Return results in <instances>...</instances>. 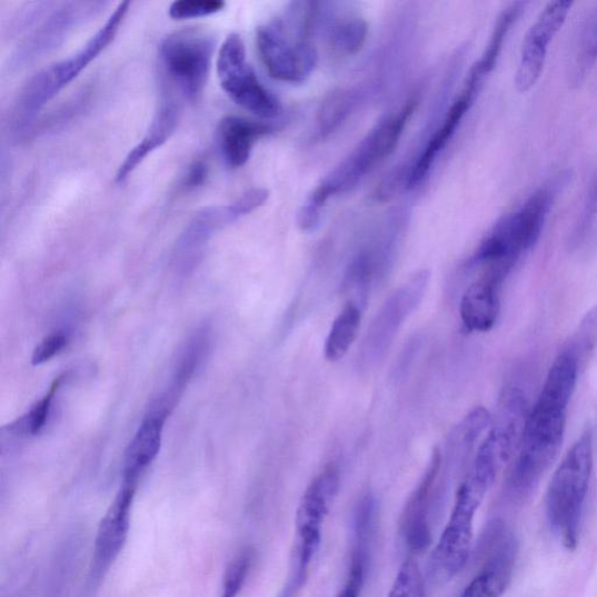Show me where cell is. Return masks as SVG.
<instances>
[{"label": "cell", "instance_id": "17", "mask_svg": "<svg viewBox=\"0 0 597 597\" xmlns=\"http://www.w3.org/2000/svg\"><path fill=\"white\" fill-rule=\"evenodd\" d=\"M485 80L470 70L466 86L460 97L448 110L445 121L429 138L427 146L418 159L411 165L409 189L416 188L428 176L432 165L456 133L467 111L472 106L481 90Z\"/></svg>", "mask_w": 597, "mask_h": 597}, {"label": "cell", "instance_id": "33", "mask_svg": "<svg viewBox=\"0 0 597 597\" xmlns=\"http://www.w3.org/2000/svg\"><path fill=\"white\" fill-rule=\"evenodd\" d=\"M68 344V337L63 332H54L44 338L36 348L32 356V364L40 366L52 360L54 356L62 351Z\"/></svg>", "mask_w": 597, "mask_h": 597}, {"label": "cell", "instance_id": "2", "mask_svg": "<svg viewBox=\"0 0 597 597\" xmlns=\"http://www.w3.org/2000/svg\"><path fill=\"white\" fill-rule=\"evenodd\" d=\"M555 187H540L519 209L501 218L470 258L469 267L507 279L520 257L537 245L556 198Z\"/></svg>", "mask_w": 597, "mask_h": 597}, {"label": "cell", "instance_id": "10", "mask_svg": "<svg viewBox=\"0 0 597 597\" xmlns=\"http://www.w3.org/2000/svg\"><path fill=\"white\" fill-rule=\"evenodd\" d=\"M428 282L429 272L419 271L402 283L381 306L362 345V366L371 368L386 356L401 326L420 305Z\"/></svg>", "mask_w": 597, "mask_h": 597}, {"label": "cell", "instance_id": "34", "mask_svg": "<svg viewBox=\"0 0 597 597\" xmlns=\"http://www.w3.org/2000/svg\"><path fill=\"white\" fill-rule=\"evenodd\" d=\"M597 60V8L590 16L581 40L580 67L586 69Z\"/></svg>", "mask_w": 597, "mask_h": 597}, {"label": "cell", "instance_id": "30", "mask_svg": "<svg viewBox=\"0 0 597 597\" xmlns=\"http://www.w3.org/2000/svg\"><path fill=\"white\" fill-rule=\"evenodd\" d=\"M576 351L579 361L587 360L597 346V305L588 310L575 337L567 345Z\"/></svg>", "mask_w": 597, "mask_h": 597}, {"label": "cell", "instance_id": "28", "mask_svg": "<svg viewBox=\"0 0 597 597\" xmlns=\"http://www.w3.org/2000/svg\"><path fill=\"white\" fill-rule=\"evenodd\" d=\"M255 560L252 548H245L228 565L220 597H237L241 593Z\"/></svg>", "mask_w": 597, "mask_h": 597}, {"label": "cell", "instance_id": "24", "mask_svg": "<svg viewBox=\"0 0 597 597\" xmlns=\"http://www.w3.org/2000/svg\"><path fill=\"white\" fill-rule=\"evenodd\" d=\"M357 102V93L340 89L332 91L324 101L318 113V133L328 137L348 118Z\"/></svg>", "mask_w": 597, "mask_h": 597}, {"label": "cell", "instance_id": "22", "mask_svg": "<svg viewBox=\"0 0 597 597\" xmlns=\"http://www.w3.org/2000/svg\"><path fill=\"white\" fill-rule=\"evenodd\" d=\"M364 309L347 302L339 316L334 320L326 342L325 357L329 362H338L347 355L360 330Z\"/></svg>", "mask_w": 597, "mask_h": 597}, {"label": "cell", "instance_id": "16", "mask_svg": "<svg viewBox=\"0 0 597 597\" xmlns=\"http://www.w3.org/2000/svg\"><path fill=\"white\" fill-rule=\"evenodd\" d=\"M441 468V451L436 448L421 480L408 501H406L401 515L400 530L404 541L410 551L416 555L427 551L432 544V533L431 527H429L428 516Z\"/></svg>", "mask_w": 597, "mask_h": 597}, {"label": "cell", "instance_id": "7", "mask_svg": "<svg viewBox=\"0 0 597 597\" xmlns=\"http://www.w3.org/2000/svg\"><path fill=\"white\" fill-rule=\"evenodd\" d=\"M215 51L213 38L199 29L167 36L159 49L163 73L188 101H196L207 86Z\"/></svg>", "mask_w": 597, "mask_h": 597}, {"label": "cell", "instance_id": "11", "mask_svg": "<svg viewBox=\"0 0 597 597\" xmlns=\"http://www.w3.org/2000/svg\"><path fill=\"white\" fill-rule=\"evenodd\" d=\"M257 49L270 77L281 82H304L318 63L316 47L306 40L292 44L279 20L258 28Z\"/></svg>", "mask_w": 597, "mask_h": 597}, {"label": "cell", "instance_id": "36", "mask_svg": "<svg viewBox=\"0 0 597 597\" xmlns=\"http://www.w3.org/2000/svg\"><path fill=\"white\" fill-rule=\"evenodd\" d=\"M320 223V208L307 203L298 213V226L302 231H314Z\"/></svg>", "mask_w": 597, "mask_h": 597}, {"label": "cell", "instance_id": "6", "mask_svg": "<svg viewBox=\"0 0 597 597\" xmlns=\"http://www.w3.org/2000/svg\"><path fill=\"white\" fill-rule=\"evenodd\" d=\"M418 105L417 98L411 99L397 115L388 117L371 130L348 158L319 183L308 203L321 209L330 198L348 192L360 182L378 161L391 156Z\"/></svg>", "mask_w": 597, "mask_h": 597}, {"label": "cell", "instance_id": "8", "mask_svg": "<svg viewBox=\"0 0 597 597\" xmlns=\"http://www.w3.org/2000/svg\"><path fill=\"white\" fill-rule=\"evenodd\" d=\"M217 71L221 88L237 106L265 119L279 116L280 102L262 86L249 64L246 46L240 36L232 33L222 43Z\"/></svg>", "mask_w": 597, "mask_h": 597}, {"label": "cell", "instance_id": "4", "mask_svg": "<svg viewBox=\"0 0 597 597\" xmlns=\"http://www.w3.org/2000/svg\"><path fill=\"white\" fill-rule=\"evenodd\" d=\"M496 476L490 467L472 461L458 489L446 528L429 558V576L437 584L449 583L466 567L471 554L475 516Z\"/></svg>", "mask_w": 597, "mask_h": 597}, {"label": "cell", "instance_id": "26", "mask_svg": "<svg viewBox=\"0 0 597 597\" xmlns=\"http://www.w3.org/2000/svg\"><path fill=\"white\" fill-rule=\"evenodd\" d=\"M207 337L205 332L190 340L180 356L177 366L176 375L172 381V387L167 396H170L176 401L177 397L185 389L188 380L196 374L205 351L207 350Z\"/></svg>", "mask_w": 597, "mask_h": 597}, {"label": "cell", "instance_id": "1", "mask_svg": "<svg viewBox=\"0 0 597 597\" xmlns=\"http://www.w3.org/2000/svg\"><path fill=\"white\" fill-rule=\"evenodd\" d=\"M131 3H119L105 26L76 54L38 71L18 94L11 116V131L17 139L27 138L36 127L39 115L57 94L108 49L121 29Z\"/></svg>", "mask_w": 597, "mask_h": 597}, {"label": "cell", "instance_id": "19", "mask_svg": "<svg viewBox=\"0 0 597 597\" xmlns=\"http://www.w3.org/2000/svg\"><path fill=\"white\" fill-rule=\"evenodd\" d=\"M273 132L270 125L245 117L227 116L218 129V145L230 169H241L250 159L256 142Z\"/></svg>", "mask_w": 597, "mask_h": 597}, {"label": "cell", "instance_id": "21", "mask_svg": "<svg viewBox=\"0 0 597 597\" xmlns=\"http://www.w3.org/2000/svg\"><path fill=\"white\" fill-rule=\"evenodd\" d=\"M500 288L484 277L468 286L460 302V318L468 331L486 332L495 326L500 312Z\"/></svg>", "mask_w": 597, "mask_h": 597}, {"label": "cell", "instance_id": "31", "mask_svg": "<svg viewBox=\"0 0 597 597\" xmlns=\"http://www.w3.org/2000/svg\"><path fill=\"white\" fill-rule=\"evenodd\" d=\"M225 8L222 0H179L171 4L169 16L175 20L199 19L217 14Z\"/></svg>", "mask_w": 597, "mask_h": 597}, {"label": "cell", "instance_id": "5", "mask_svg": "<svg viewBox=\"0 0 597 597\" xmlns=\"http://www.w3.org/2000/svg\"><path fill=\"white\" fill-rule=\"evenodd\" d=\"M594 464L590 428L571 446L546 495V516L567 549H576Z\"/></svg>", "mask_w": 597, "mask_h": 597}, {"label": "cell", "instance_id": "25", "mask_svg": "<svg viewBox=\"0 0 597 597\" xmlns=\"http://www.w3.org/2000/svg\"><path fill=\"white\" fill-rule=\"evenodd\" d=\"M367 37V21L361 18H352L339 23L330 31L329 46L334 53L351 57L361 52Z\"/></svg>", "mask_w": 597, "mask_h": 597}, {"label": "cell", "instance_id": "35", "mask_svg": "<svg viewBox=\"0 0 597 597\" xmlns=\"http://www.w3.org/2000/svg\"><path fill=\"white\" fill-rule=\"evenodd\" d=\"M208 175V165L203 160H198L189 167V170L183 179V187L187 190L201 187L207 181Z\"/></svg>", "mask_w": 597, "mask_h": 597}, {"label": "cell", "instance_id": "20", "mask_svg": "<svg viewBox=\"0 0 597 597\" xmlns=\"http://www.w3.org/2000/svg\"><path fill=\"white\" fill-rule=\"evenodd\" d=\"M179 119L180 110L173 100L161 103L145 137L119 165L115 177L116 182H125L142 161L160 149L176 132Z\"/></svg>", "mask_w": 597, "mask_h": 597}, {"label": "cell", "instance_id": "32", "mask_svg": "<svg viewBox=\"0 0 597 597\" xmlns=\"http://www.w3.org/2000/svg\"><path fill=\"white\" fill-rule=\"evenodd\" d=\"M411 165L398 166L381 181L374 195L377 202H389L402 190L409 189Z\"/></svg>", "mask_w": 597, "mask_h": 597}, {"label": "cell", "instance_id": "29", "mask_svg": "<svg viewBox=\"0 0 597 597\" xmlns=\"http://www.w3.org/2000/svg\"><path fill=\"white\" fill-rule=\"evenodd\" d=\"M388 597H426L421 569L412 558L400 566Z\"/></svg>", "mask_w": 597, "mask_h": 597}, {"label": "cell", "instance_id": "12", "mask_svg": "<svg viewBox=\"0 0 597 597\" xmlns=\"http://www.w3.org/2000/svg\"><path fill=\"white\" fill-rule=\"evenodd\" d=\"M477 554L482 567L468 584L461 597H500L511 584L517 554L514 535L504 524L490 525Z\"/></svg>", "mask_w": 597, "mask_h": 597}, {"label": "cell", "instance_id": "15", "mask_svg": "<svg viewBox=\"0 0 597 597\" xmlns=\"http://www.w3.org/2000/svg\"><path fill=\"white\" fill-rule=\"evenodd\" d=\"M105 3H63L47 16L27 38L12 58V67H27L58 49V46L80 23L100 12Z\"/></svg>", "mask_w": 597, "mask_h": 597}, {"label": "cell", "instance_id": "18", "mask_svg": "<svg viewBox=\"0 0 597 597\" xmlns=\"http://www.w3.org/2000/svg\"><path fill=\"white\" fill-rule=\"evenodd\" d=\"M172 408L173 405L161 397L142 420L127 449L123 481L139 484L141 474L156 460L161 447L165 422Z\"/></svg>", "mask_w": 597, "mask_h": 597}, {"label": "cell", "instance_id": "14", "mask_svg": "<svg viewBox=\"0 0 597 597\" xmlns=\"http://www.w3.org/2000/svg\"><path fill=\"white\" fill-rule=\"evenodd\" d=\"M571 7L566 0L547 4L525 36L515 78L519 92L530 91L539 81L548 46L564 27Z\"/></svg>", "mask_w": 597, "mask_h": 597}, {"label": "cell", "instance_id": "9", "mask_svg": "<svg viewBox=\"0 0 597 597\" xmlns=\"http://www.w3.org/2000/svg\"><path fill=\"white\" fill-rule=\"evenodd\" d=\"M268 199L267 189L255 188L230 205L211 206L198 211L177 243L175 252L177 268L182 272L192 271L199 265L215 232L247 217L265 205Z\"/></svg>", "mask_w": 597, "mask_h": 597}, {"label": "cell", "instance_id": "3", "mask_svg": "<svg viewBox=\"0 0 597 597\" xmlns=\"http://www.w3.org/2000/svg\"><path fill=\"white\" fill-rule=\"evenodd\" d=\"M340 489V471L326 466L306 488L296 515V536L288 577L276 597H299L305 589L322 544V530Z\"/></svg>", "mask_w": 597, "mask_h": 597}, {"label": "cell", "instance_id": "13", "mask_svg": "<svg viewBox=\"0 0 597 597\" xmlns=\"http://www.w3.org/2000/svg\"><path fill=\"white\" fill-rule=\"evenodd\" d=\"M138 484L123 481L110 508L100 523L89 569L88 588H97L108 575L127 543L131 510Z\"/></svg>", "mask_w": 597, "mask_h": 597}, {"label": "cell", "instance_id": "27", "mask_svg": "<svg viewBox=\"0 0 597 597\" xmlns=\"http://www.w3.org/2000/svg\"><path fill=\"white\" fill-rule=\"evenodd\" d=\"M62 377H59L50 391L47 392L26 415L22 416L16 424L12 425L14 431L19 435L37 436L42 431L47 419L51 414L52 401L56 392L61 386Z\"/></svg>", "mask_w": 597, "mask_h": 597}, {"label": "cell", "instance_id": "23", "mask_svg": "<svg viewBox=\"0 0 597 597\" xmlns=\"http://www.w3.org/2000/svg\"><path fill=\"white\" fill-rule=\"evenodd\" d=\"M524 6V3H514L499 14L482 58L472 67L484 78L487 79L495 69L501 50H504L507 37L521 13Z\"/></svg>", "mask_w": 597, "mask_h": 597}]
</instances>
